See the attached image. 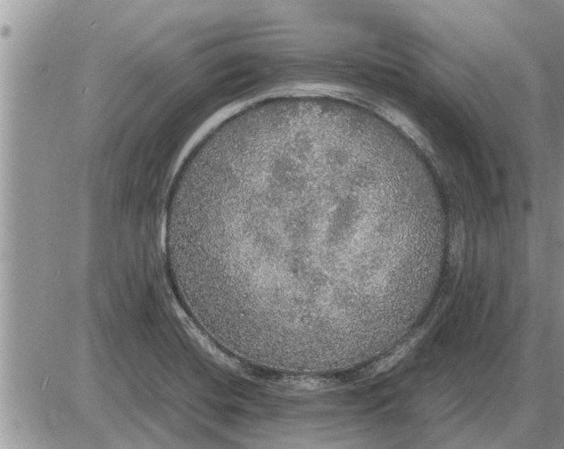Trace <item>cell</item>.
Masks as SVG:
<instances>
[{
    "mask_svg": "<svg viewBox=\"0 0 564 449\" xmlns=\"http://www.w3.org/2000/svg\"><path fill=\"white\" fill-rule=\"evenodd\" d=\"M358 162L346 148L294 141L195 189L194 248L212 294L240 325L297 347L352 331L369 231Z\"/></svg>",
    "mask_w": 564,
    "mask_h": 449,
    "instance_id": "obj_1",
    "label": "cell"
}]
</instances>
